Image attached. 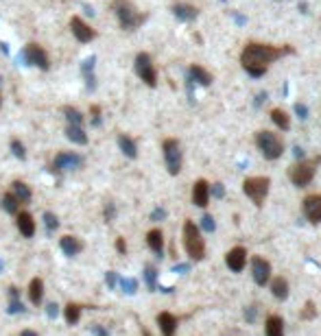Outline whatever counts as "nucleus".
Returning a JSON list of instances; mask_svg holds the SVG:
<instances>
[{
	"label": "nucleus",
	"instance_id": "nucleus-1",
	"mask_svg": "<svg viewBox=\"0 0 321 336\" xmlns=\"http://www.w3.org/2000/svg\"><path fill=\"white\" fill-rule=\"evenodd\" d=\"M286 53H291V48H276V46H267V44H247V48L240 55V63H243V68L251 77H262L267 72L269 63Z\"/></svg>",
	"mask_w": 321,
	"mask_h": 336
},
{
	"label": "nucleus",
	"instance_id": "nucleus-2",
	"mask_svg": "<svg viewBox=\"0 0 321 336\" xmlns=\"http://www.w3.org/2000/svg\"><path fill=\"white\" fill-rule=\"evenodd\" d=\"M111 9H114L116 18H118V22H120V29H125V31L138 29L144 22V16L136 11V7H133L129 0H114Z\"/></svg>",
	"mask_w": 321,
	"mask_h": 336
},
{
	"label": "nucleus",
	"instance_id": "nucleus-3",
	"mask_svg": "<svg viewBox=\"0 0 321 336\" xmlns=\"http://www.w3.org/2000/svg\"><path fill=\"white\" fill-rule=\"evenodd\" d=\"M184 247L193 260H201L206 255V242L199 234V227L193 221L184 223Z\"/></svg>",
	"mask_w": 321,
	"mask_h": 336
},
{
	"label": "nucleus",
	"instance_id": "nucleus-4",
	"mask_svg": "<svg viewBox=\"0 0 321 336\" xmlns=\"http://www.w3.org/2000/svg\"><path fill=\"white\" fill-rule=\"evenodd\" d=\"M256 144L260 147V151H262V155L267 157V160H278V157L284 153V144H282V140L271 131H258L256 133Z\"/></svg>",
	"mask_w": 321,
	"mask_h": 336
},
{
	"label": "nucleus",
	"instance_id": "nucleus-5",
	"mask_svg": "<svg viewBox=\"0 0 321 336\" xmlns=\"http://www.w3.org/2000/svg\"><path fill=\"white\" fill-rule=\"evenodd\" d=\"M18 62H24V66H35L40 70H48L50 68L48 53H46L40 44H26L24 50L18 55Z\"/></svg>",
	"mask_w": 321,
	"mask_h": 336
},
{
	"label": "nucleus",
	"instance_id": "nucleus-6",
	"mask_svg": "<svg viewBox=\"0 0 321 336\" xmlns=\"http://www.w3.org/2000/svg\"><path fill=\"white\" fill-rule=\"evenodd\" d=\"M162 151H164V162L171 175H179L181 170V147L175 138H166L162 142Z\"/></svg>",
	"mask_w": 321,
	"mask_h": 336
},
{
	"label": "nucleus",
	"instance_id": "nucleus-7",
	"mask_svg": "<svg viewBox=\"0 0 321 336\" xmlns=\"http://www.w3.org/2000/svg\"><path fill=\"white\" fill-rule=\"evenodd\" d=\"M243 190L256 205H262L269 194V179L267 177H249V179H245Z\"/></svg>",
	"mask_w": 321,
	"mask_h": 336
},
{
	"label": "nucleus",
	"instance_id": "nucleus-8",
	"mask_svg": "<svg viewBox=\"0 0 321 336\" xmlns=\"http://www.w3.org/2000/svg\"><path fill=\"white\" fill-rule=\"evenodd\" d=\"M133 68H136V74L147 83L149 87L157 85V72H155V66H153V62H151V55L138 53L136 62H133Z\"/></svg>",
	"mask_w": 321,
	"mask_h": 336
},
{
	"label": "nucleus",
	"instance_id": "nucleus-9",
	"mask_svg": "<svg viewBox=\"0 0 321 336\" xmlns=\"http://www.w3.org/2000/svg\"><path fill=\"white\" fill-rule=\"evenodd\" d=\"M319 164V157L315 162H300V164H295L288 170V177H291V181L297 186V188H304V186H308L310 181H313L315 177V166Z\"/></svg>",
	"mask_w": 321,
	"mask_h": 336
},
{
	"label": "nucleus",
	"instance_id": "nucleus-10",
	"mask_svg": "<svg viewBox=\"0 0 321 336\" xmlns=\"http://www.w3.org/2000/svg\"><path fill=\"white\" fill-rule=\"evenodd\" d=\"M70 31H72L74 40L81 42V44H90V42L96 37V31L90 29V24H87L86 20H81L79 16L70 18Z\"/></svg>",
	"mask_w": 321,
	"mask_h": 336
},
{
	"label": "nucleus",
	"instance_id": "nucleus-11",
	"mask_svg": "<svg viewBox=\"0 0 321 336\" xmlns=\"http://www.w3.org/2000/svg\"><path fill=\"white\" fill-rule=\"evenodd\" d=\"M251 275H254V282L258 286H264L271 279V264L264 258H260V255H254V260H251Z\"/></svg>",
	"mask_w": 321,
	"mask_h": 336
},
{
	"label": "nucleus",
	"instance_id": "nucleus-12",
	"mask_svg": "<svg viewBox=\"0 0 321 336\" xmlns=\"http://www.w3.org/2000/svg\"><path fill=\"white\" fill-rule=\"evenodd\" d=\"M83 164V157L77 155V153H59L53 162V168L57 172H64V170H74Z\"/></svg>",
	"mask_w": 321,
	"mask_h": 336
},
{
	"label": "nucleus",
	"instance_id": "nucleus-13",
	"mask_svg": "<svg viewBox=\"0 0 321 336\" xmlns=\"http://www.w3.org/2000/svg\"><path fill=\"white\" fill-rule=\"evenodd\" d=\"M304 214L310 223H321V194H310L304 199Z\"/></svg>",
	"mask_w": 321,
	"mask_h": 336
},
{
	"label": "nucleus",
	"instance_id": "nucleus-14",
	"mask_svg": "<svg viewBox=\"0 0 321 336\" xmlns=\"http://www.w3.org/2000/svg\"><path fill=\"white\" fill-rule=\"evenodd\" d=\"M225 262H227V269L230 271L240 273V271L245 269V262H247V251H245V247H234V249L225 255Z\"/></svg>",
	"mask_w": 321,
	"mask_h": 336
},
{
	"label": "nucleus",
	"instance_id": "nucleus-15",
	"mask_svg": "<svg viewBox=\"0 0 321 336\" xmlns=\"http://www.w3.org/2000/svg\"><path fill=\"white\" fill-rule=\"evenodd\" d=\"M208 199H210V184L206 179H199L193 188V203L197 208H206Z\"/></svg>",
	"mask_w": 321,
	"mask_h": 336
},
{
	"label": "nucleus",
	"instance_id": "nucleus-16",
	"mask_svg": "<svg viewBox=\"0 0 321 336\" xmlns=\"http://www.w3.org/2000/svg\"><path fill=\"white\" fill-rule=\"evenodd\" d=\"M16 225H18V230H20V234L24 236V238H33L35 236V221H33V216H31L29 212H20L16 216Z\"/></svg>",
	"mask_w": 321,
	"mask_h": 336
},
{
	"label": "nucleus",
	"instance_id": "nucleus-17",
	"mask_svg": "<svg viewBox=\"0 0 321 336\" xmlns=\"http://www.w3.org/2000/svg\"><path fill=\"white\" fill-rule=\"evenodd\" d=\"M157 325H160V332L164 336H173L175 330H177V319L171 312H160L157 315Z\"/></svg>",
	"mask_w": 321,
	"mask_h": 336
},
{
	"label": "nucleus",
	"instance_id": "nucleus-18",
	"mask_svg": "<svg viewBox=\"0 0 321 336\" xmlns=\"http://www.w3.org/2000/svg\"><path fill=\"white\" fill-rule=\"evenodd\" d=\"M264 332H267V336H284V321L278 315H269L267 323H264Z\"/></svg>",
	"mask_w": 321,
	"mask_h": 336
},
{
	"label": "nucleus",
	"instance_id": "nucleus-19",
	"mask_svg": "<svg viewBox=\"0 0 321 336\" xmlns=\"http://www.w3.org/2000/svg\"><path fill=\"white\" fill-rule=\"evenodd\" d=\"M147 245L153 253L162 255V251H164V234H162L160 230H151L147 234Z\"/></svg>",
	"mask_w": 321,
	"mask_h": 336
},
{
	"label": "nucleus",
	"instance_id": "nucleus-20",
	"mask_svg": "<svg viewBox=\"0 0 321 336\" xmlns=\"http://www.w3.org/2000/svg\"><path fill=\"white\" fill-rule=\"evenodd\" d=\"M59 247H62V251L66 255H77L79 251L83 249V245H81V240H79V238H74V236H64L62 240H59Z\"/></svg>",
	"mask_w": 321,
	"mask_h": 336
},
{
	"label": "nucleus",
	"instance_id": "nucleus-21",
	"mask_svg": "<svg viewBox=\"0 0 321 336\" xmlns=\"http://www.w3.org/2000/svg\"><path fill=\"white\" fill-rule=\"evenodd\" d=\"M29 297H31V303H33V306H40L42 299H44V282H42L40 277L31 279V284H29Z\"/></svg>",
	"mask_w": 321,
	"mask_h": 336
},
{
	"label": "nucleus",
	"instance_id": "nucleus-22",
	"mask_svg": "<svg viewBox=\"0 0 321 336\" xmlns=\"http://www.w3.org/2000/svg\"><path fill=\"white\" fill-rule=\"evenodd\" d=\"M118 147H120V151L129 157V160H136V157H138V147H136V142H133L129 135H118Z\"/></svg>",
	"mask_w": 321,
	"mask_h": 336
},
{
	"label": "nucleus",
	"instance_id": "nucleus-23",
	"mask_svg": "<svg viewBox=\"0 0 321 336\" xmlns=\"http://www.w3.org/2000/svg\"><path fill=\"white\" fill-rule=\"evenodd\" d=\"M271 293H273V297H276V299L284 301L286 297H288V282H286L284 277H273V282H271Z\"/></svg>",
	"mask_w": 321,
	"mask_h": 336
},
{
	"label": "nucleus",
	"instance_id": "nucleus-24",
	"mask_svg": "<svg viewBox=\"0 0 321 336\" xmlns=\"http://www.w3.org/2000/svg\"><path fill=\"white\" fill-rule=\"evenodd\" d=\"M173 13H175V18H179V20H194V18L199 16L197 7H193V4H175Z\"/></svg>",
	"mask_w": 321,
	"mask_h": 336
},
{
	"label": "nucleus",
	"instance_id": "nucleus-25",
	"mask_svg": "<svg viewBox=\"0 0 321 336\" xmlns=\"http://www.w3.org/2000/svg\"><path fill=\"white\" fill-rule=\"evenodd\" d=\"M13 197H16L20 203H29L31 197H33V192H31V188L24 184V181H13Z\"/></svg>",
	"mask_w": 321,
	"mask_h": 336
},
{
	"label": "nucleus",
	"instance_id": "nucleus-26",
	"mask_svg": "<svg viewBox=\"0 0 321 336\" xmlns=\"http://www.w3.org/2000/svg\"><path fill=\"white\" fill-rule=\"evenodd\" d=\"M66 138L70 140L72 144H79V147L87 144V135H86V131H83L81 127H74V125H68V129H66Z\"/></svg>",
	"mask_w": 321,
	"mask_h": 336
},
{
	"label": "nucleus",
	"instance_id": "nucleus-27",
	"mask_svg": "<svg viewBox=\"0 0 321 336\" xmlns=\"http://www.w3.org/2000/svg\"><path fill=\"white\" fill-rule=\"evenodd\" d=\"M0 208H2L7 214H18V210H20V201L13 197V192H7L2 199H0Z\"/></svg>",
	"mask_w": 321,
	"mask_h": 336
},
{
	"label": "nucleus",
	"instance_id": "nucleus-28",
	"mask_svg": "<svg viewBox=\"0 0 321 336\" xmlns=\"http://www.w3.org/2000/svg\"><path fill=\"white\" fill-rule=\"evenodd\" d=\"M190 77H193L197 83H201V85H210V83H212V74L208 72V70H203L201 66H193V68H190Z\"/></svg>",
	"mask_w": 321,
	"mask_h": 336
},
{
	"label": "nucleus",
	"instance_id": "nucleus-29",
	"mask_svg": "<svg viewBox=\"0 0 321 336\" xmlns=\"http://www.w3.org/2000/svg\"><path fill=\"white\" fill-rule=\"evenodd\" d=\"M271 120L282 129V131H286V129L291 127V120H288V116H286L284 109H273L271 111Z\"/></svg>",
	"mask_w": 321,
	"mask_h": 336
},
{
	"label": "nucleus",
	"instance_id": "nucleus-30",
	"mask_svg": "<svg viewBox=\"0 0 321 336\" xmlns=\"http://www.w3.org/2000/svg\"><path fill=\"white\" fill-rule=\"evenodd\" d=\"M64 114H66L68 125H74V127H81L83 125V114L74 107H64Z\"/></svg>",
	"mask_w": 321,
	"mask_h": 336
},
{
	"label": "nucleus",
	"instance_id": "nucleus-31",
	"mask_svg": "<svg viewBox=\"0 0 321 336\" xmlns=\"http://www.w3.org/2000/svg\"><path fill=\"white\" fill-rule=\"evenodd\" d=\"M79 316H81V308L74 306V303H68V306H66V321H68V323H70V325L79 323Z\"/></svg>",
	"mask_w": 321,
	"mask_h": 336
},
{
	"label": "nucleus",
	"instance_id": "nucleus-32",
	"mask_svg": "<svg viewBox=\"0 0 321 336\" xmlns=\"http://www.w3.org/2000/svg\"><path fill=\"white\" fill-rule=\"evenodd\" d=\"M9 147H11V153L13 155L18 157V160H26V151H24V144L20 142V140L18 138H13L11 140V144H9Z\"/></svg>",
	"mask_w": 321,
	"mask_h": 336
},
{
	"label": "nucleus",
	"instance_id": "nucleus-33",
	"mask_svg": "<svg viewBox=\"0 0 321 336\" xmlns=\"http://www.w3.org/2000/svg\"><path fill=\"white\" fill-rule=\"evenodd\" d=\"M44 225H46V230H48V231L57 230V227H59V221H57V216H55L53 212H44Z\"/></svg>",
	"mask_w": 321,
	"mask_h": 336
},
{
	"label": "nucleus",
	"instance_id": "nucleus-34",
	"mask_svg": "<svg viewBox=\"0 0 321 336\" xmlns=\"http://www.w3.org/2000/svg\"><path fill=\"white\" fill-rule=\"evenodd\" d=\"M120 286H123V291L127 293V295H133V293H136V288H138V284H136V279L125 277V279H120Z\"/></svg>",
	"mask_w": 321,
	"mask_h": 336
},
{
	"label": "nucleus",
	"instance_id": "nucleus-35",
	"mask_svg": "<svg viewBox=\"0 0 321 336\" xmlns=\"http://www.w3.org/2000/svg\"><path fill=\"white\" fill-rule=\"evenodd\" d=\"M144 277H147V284H149V288H155V277H157V273H155V269L153 267H147L144 269Z\"/></svg>",
	"mask_w": 321,
	"mask_h": 336
},
{
	"label": "nucleus",
	"instance_id": "nucleus-36",
	"mask_svg": "<svg viewBox=\"0 0 321 336\" xmlns=\"http://www.w3.org/2000/svg\"><path fill=\"white\" fill-rule=\"evenodd\" d=\"M315 316V303L313 301H308L304 306V312H301V319H313Z\"/></svg>",
	"mask_w": 321,
	"mask_h": 336
},
{
	"label": "nucleus",
	"instance_id": "nucleus-37",
	"mask_svg": "<svg viewBox=\"0 0 321 336\" xmlns=\"http://www.w3.org/2000/svg\"><path fill=\"white\" fill-rule=\"evenodd\" d=\"M9 312H11V315H16V312H24L22 301L20 299H11V303H9Z\"/></svg>",
	"mask_w": 321,
	"mask_h": 336
},
{
	"label": "nucleus",
	"instance_id": "nucleus-38",
	"mask_svg": "<svg viewBox=\"0 0 321 336\" xmlns=\"http://www.w3.org/2000/svg\"><path fill=\"white\" fill-rule=\"evenodd\" d=\"M94 62H96L94 57H87L86 62H83V74H86V77H87V72H92V70H94Z\"/></svg>",
	"mask_w": 321,
	"mask_h": 336
},
{
	"label": "nucleus",
	"instance_id": "nucleus-39",
	"mask_svg": "<svg viewBox=\"0 0 321 336\" xmlns=\"http://www.w3.org/2000/svg\"><path fill=\"white\" fill-rule=\"evenodd\" d=\"M105 282H107V286H109V288H114V286H116V282H118V277H116V273H114V271H107V275H105Z\"/></svg>",
	"mask_w": 321,
	"mask_h": 336
},
{
	"label": "nucleus",
	"instance_id": "nucleus-40",
	"mask_svg": "<svg viewBox=\"0 0 321 336\" xmlns=\"http://www.w3.org/2000/svg\"><path fill=\"white\" fill-rule=\"evenodd\" d=\"M203 230H206V231H214V218L208 216V214L203 216Z\"/></svg>",
	"mask_w": 321,
	"mask_h": 336
},
{
	"label": "nucleus",
	"instance_id": "nucleus-41",
	"mask_svg": "<svg viewBox=\"0 0 321 336\" xmlns=\"http://www.w3.org/2000/svg\"><path fill=\"white\" fill-rule=\"evenodd\" d=\"M46 312H48V316H50V319H53V316H57L59 306H57V303H48V306H46Z\"/></svg>",
	"mask_w": 321,
	"mask_h": 336
},
{
	"label": "nucleus",
	"instance_id": "nucleus-42",
	"mask_svg": "<svg viewBox=\"0 0 321 336\" xmlns=\"http://www.w3.org/2000/svg\"><path fill=\"white\" fill-rule=\"evenodd\" d=\"M114 214H116L114 203H107V208H105V218H107V221H111V218H114Z\"/></svg>",
	"mask_w": 321,
	"mask_h": 336
},
{
	"label": "nucleus",
	"instance_id": "nucleus-43",
	"mask_svg": "<svg viewBox=\"0 0 321 336\" xmlns=\"http://www.w3.org/2000/svg\"><path fill=\"white\" fill-rule=\"evenodd\" d=\"M166 216V212L164 210H153V214H151V218L153 221H162V218Z\"/></svg>",
	"mask_w": 321,
	"mask_h": 336
},
{
	"label": "nucleus",
	"instance_id": "nucleus-44",
	"mask_svg": "<svg viewBox=\"0 0 321 336\" xmlns=\"http://www.w3.org/2000/svg\"><path fill=\"white\" fill-rule=\"evenodd\" d=\"M212 192H214V197H218V199H221L223 194H225V188H223V184H216V186H214V190H212Z\"/></svg>",
	"mask_w": 321,
	"mask_h": 336
},
{
	"label": "nucleus",
	"instance_id": "nucleus-45",
	"mask_svg": "<svg viewBox=\"0 0 321 336\" xmlns=\"http://www.w3.org/2000/svg\"><path fill=\"white\" fill-rule=\"evenodd\" d=\"M92 334H94V336H109V334H107V330H103L101 325H94V328H92Z\"/></svg>",
	"mask_w": 321,
	"mask_h": 336
},
{
	"label": "nucleus",
	"instance_id": "nucleus-46",
	"mask_svg": "<svg viewBox=\"0 0 321 336\" xmlns=\"http://www.w3.org/2000/svg\"><path fill=\"white\" fill-rule=\"evenodd\" d=\"M116 249H118L120 253H125V251H127V245H125L123 238H118V240H116Z\"/></svg>",
	"mask_w": 321,
	"mask_h": 336
},
{
	"label": "nucleus",
	"instance_id": "nucleus-47",
	"mask_svg": "<svg viewBox=\"0 0 321 336\" xmlns=\"http://www.w3.org/2000/svg\"><path fill=\"white\" fill-rule=\"evenodd\" d=\"M297 114H300V118H306V107L304 105H297Z\"/></svg>",
	"mask_w": 321,
	"mask_h": 336
},
{
	"label": "nucleus",
	"instance_id": "nucleus-48",
	"mask_svg": "<svg viewBox=\"0 0 321 336\" xmlns=\"http://www.w3.org/2000/svg\"><path fill=\"white\" fill-rule=\"evenodd\" d=\"M20 336H37V334L33 332V330H24V332H22Z\"/></svg>",
	"mask_w": 321,
	"mask_h": 336
},
{
	"label": "nucleus",
	"instance_id": "nucleus-49",
	"mask_svg": "<svg viewBox=\"0 0 321 336\" xmlns=\"http://www.w3.org/2000/svg\"><path fill=\"white\" fill-rule=\"evenodd\" d=\"M0 105H2V96H0Z\"/></svg>",
	"mask_w": 321,
	"mask_h": 336
},
{
	"label": "nucleus",
	"instance_id": "nucleus-50",
	"mask_svg": "<svg viewBox=\"0 0 321 336\" xmlns=\"http://www.w3.org/2000/svg\"><path fill=\"white\" fill-rule=\"evenodd\" d=\"M0 83H2V79H0Z\"/></svg>",
	"mask_w": 321,
	"mask_h": 336
}]
</instances>
